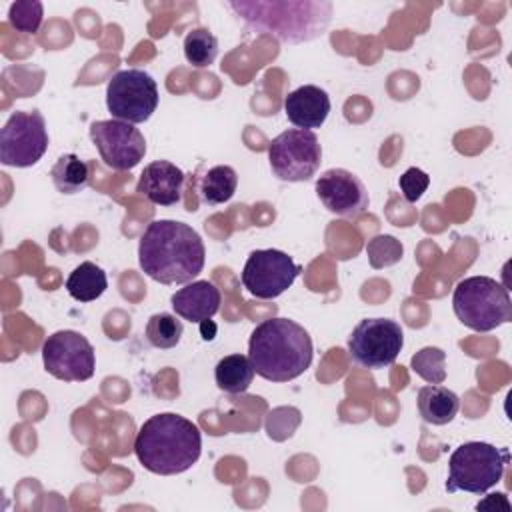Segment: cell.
Masks as SVG:
<instances>
[{
  "mask_svg": "<svg viewBox=\"0 0 512 512\" xmlns=\"http://www.w3.org/2000/svg\"><path fill=\"white\" fill-rule=\"evenodd\" d=\"M204 242L200 234L178 220H154L138 242V264L160 284H188L204 268Z\"/></svg>",
  "mask_w": 512,
  "mask_h": 512,
  "instance_id": "6da1fadb",
  "label": "cell"
},
{
  "mask_svg": "<svg viewBox=\"0 0 512 512\" xmlns=\"http://www.w3.org/2000/svg\"><path fill=\"white\" fill-rule=\"evenodd\" d=\"M138 462L152 474L172 476L186 472L198 462L202 452V436L188 418L162 412L142 422L134 440Z\"/></svg>",
  "mask_w": 512,
  "mask_h": 512,
  "instance_id": "7a4b0ae2",
  "label": "cell"
},
{
  "mask_svg": "<svg viewBox=\"0 0 512 512\" xmlns=\"http://www.w3.org/2000/svg\"><path fill=\"white\" fill-rule=\"evenodd\" d=\"M312 338L290 318L260 322L248 340V358L254 372L270 382L298 378L312 364Z\"/></svg>",
  "mask_w": 512,
  "mask_h": 512,
  "instance_id": "3957f363",
  "label": "cell"
},
{
  "mask_svg": "<svg viewBox=\"0 0 512 512\" xmlns=\"http://www.w3.org/2000/svg\"><path fill=\"white\" fill-rule=\"evenodd\" d=\"M228 8L244 22L254 34H270L288 44H302L320 38L332 18L330 2H228Z\"/></svg>",
  "mask_w": 512,
  "mask_h": 512,
  "instance_id": "277c9868",
  "label": "cell"
},
{
  "mask_svg": "<svg viewBox=\"0 0 512 512\" xmlns=\"http://www.w3.org/2000/svg\"><path fill=\"white\" fill-rule=\"evenodd\" d=\"M452 308L456 318L476 332H490L512 320L508 288L490 276H470L458 282Z\"/></svg>",
  "mask_w": 512,
  "mask_h": 512,
  "instance_id": "5b68a950",
  "label": "cell"
},
{
  "mask_svg": "<svg viewBox=\"0 0 512 512\" xmlns=\"http://www.w3.org/2000/svg\"><path fill=\"white\" fill-rule=\"evenodd\" d=\"M510 462L508 448H496L488 442H464L448 460L446 492H470L482 494L504 476L506 464Z\"/></svg>",
  "mask_w": 512,
  "mask_h": 512,
  "instance_id": "8992f818",
  "label": "cell"
},
{
  "mask_svg": "<svg viewBox=\"0 0 512 512\" xmlns=\"http://www.w3.org/2000/svg\"><path fill=\"white\" fill-rule=\"evenodd\" d=\"M272 174L284 182L310 180L322 162V148L312 130L290 128L278 134L268 146Z\"/></svg>",
  "mask_w": 512,
  "mask_h": 512,
  "instance_id": "52a82bcc",
  "label": "cell"
},
{
  "mask_svg": "<svg viewBox=\"0 0 512 512\" xmlns=\"http://www.w3.org/2000/svg\"><path fill=\"white\" fill-rule=\"evenodd\" d=\"M156 80L138 68L116 72L106 86V106L116 120L146 122L158 108Z\"/></svg>",
  "mask_w": 512,
  "mask_h": 512,
  "instance_id": "ba28073f",
  "label": "cell"
},
{
  "mask_svg": "<svg viewBox=\"0 0 512 512\" xmlns=\"http://www.w3.org/2000/svg\"><path fill=\"white\" fill-rule=\"evenodd\" d=\"M404 346V332L390 318H364L348 336V352L354 364L370 370L394 364Z\"/></svg>",
  "mask_w": 512,
  "mask_h": 512,
  "instance_id": "9c48e42d",
  "label": "cell"
},
{
  "mask_svg": "<svg viewBox=\"0 0 512 512\" xmlns=\"http://www.w3.org/2000/svg\"><path fill=\"white\" fill-rule=\"evenodd\" d=\"M48 148V130L38 110L14 112L0 130V162L4 166H34Z\"/></svg>",
  "mask_w": 512,
  "mask_h": 512,
  "instance_id": "30bf717a",
  "label": "cell"
},
{
  "mask_svg": "<svg viewBox=\"0 0 512 512\" xmlns=\"http://www.w3.org/2000/svg\"><path fill=\"white\" fill-rule=\"evenodd\" d=\"M42 362L48 374L64 382H84L94 376V348L74 330H58L42 344Z\"/></svg>",
  "mask_w": 512,
  "mask_h": 512,
  "instance_id": "8fae6325",
  "label": "cell"
},
{
  "mask_svg": "<svg viewBox=\"0 0 512 512\" xmlns=\"http://www.w3.org/2000/svg\"><path fill=\"white\" fill-rule=\"evenodd\" d=\"M300 270L302 268L282 250H254L244 264L242 284L252 296L272 300L294 284Z\"/></svg>",
  "mask_w": 512,
  "mask_h": 512,
  "instance_id": "7c38bea8",
  "label": "cell"
},
{
  "mask_svg": "<svg viewBox=\"0 0 512 512\" xmlns=\"http://www.w3.org/2000/svg\"><path fill=\"white\" fill-rule=\"evenodd\" d=\"M90 138L100 158L112 170H132L146 154L142 132L124 120H96L90 124Z\"/></svg>",
  "mask_w": 512,
  "mask_h": 512,
  "instance_id": "4fadbf2b",
  "label": "cell"
},
{
  "mask_svg": "<svg viewBox=\"0 0 512 512\" xmlns=\"http://www.w3.org/2000/svg\"><path fill=\"white\" fill-rule=\"evenodd\" d=\"M316 194L328 212L342 218H358L370 202L364 182L344 168L322 172L316 180Z\"/></svg>",
  "mask_w": 512,
  "mask_h": 512,
  "instance_id": "5bb4252c",
  "label": "cell"
},
{
  "mask_svg": "<svg viewBox=\"0 0 512 512\" xmlns=\"http://www.w3.org/2000/svg\"><path fill=\"white\" fill-rule=\"evenodd\" d=\"M184 188V172L168 162V160H154L150 162L136 184V192H140L146 200L158 206H174L182 200Z\"/></svg>",
  "mask_w": 512,
  "mask_h": 512,
  "instance_id": "9a60e30c",
  "label": "cell"
},
{
  "mask_svg": "<svg viewBox=\"0 0 512 512\" xmlns=\"http://www.w3.org/2000/svg\"><path fill=\"white\" fill-rule=\"evenodd\" d=\"M284 112L286 118L302 130H312L320 128L330 112V98L328 94L314 86V84H304L284 98Z\"/></svg>",
  "mask_w": 512,
  "mask_h": 512,
  "instance_id": "2e32d148",
  "label": "cell"
},
{
  "mask_svg": "<svg viewBox=\"0 0 512 512\" xmlns=\"http://www.w3.org/2000/svg\"><path fill=\"white\" fill-rule=\"evenodd\" d=\"M176 316L188 322L212 318L220 308V290L208 280H194L170 296Z\"/></svg>",
  "mask_w": 512,
  "mask_h": 512,
  "instance_id": "e0dca14e",
  "label": "cell"
},
{
  "mask_svg": "<svg viewBox=\"0 0 512 512\" xmlns=\"http://www.w3.org/2000/svg\"><path fill=\"white\" fill-rule=\"evenodd\" d=\"M460 408V398L446 386L430 384L418 390V412L424 422L444 426L452 422Z\"/></svg>",
  "mask_w": 512,
  "mask_h": 512,
  "instance_id": "ac0fdd59",
  "label": "cell"
},
{
  "mask_svg": "<svg viewBox=\"0 0 512 512\" xmlns=\"http://www.w3.org/2000/svg\"><path fill=\"white\" fill-rule=\"evenodd\" d=\"M254 366L244 354H230L218 360L214 370L216 386L228 394H242L254 380Z\"/></svg>",
  "mask_w": 512,
  "mask_h": 512,
  "instance_id": "d6986e66",
  "label": "cell"
},
{
  "mask_svg": "<svg viewBox=\"0 0 512 512\" xmlns=\"http://www.w3.org/2000/svg\"><path fill=\"white\" fill-rule=\"evenodd\" d=\"M106 288H108L106 272L94 262L78 264L66 280L68 294L78 302H92L100 298L106 292Z\"/></svg>",
  "mask_w": 512,
  "mask_h": 512,
  "instance_id": "ffe728a7",
  "label": "cell"
},
{
  "mask_svg": "<svg viewBox=\"0 0 512 512\" xmlns=\"http://www.w3.org/2000/svg\"><path fill=\"white\" fill-rule=\"evenodd\" d=\"M50 178L58 192L76 194L90 184V166L76 154H62L52 166Z\"/></svg>",
  "mask_w": 512,
  "mask_h": 512,
  "instance_id": "44dd1931",
  "label": "cell"
},
{
  "mask_svg": "<svg viewBox=\"0 0 512 512\" xmlns=\"http://www.w3.org/2000/svg\"><path fill=\"white\" fill-rule=\"evenodd\" d=\"M238 186V174L232 166L220 164L210 168L202 182H200V198L202 202L216 206V204H224L228 202Z\"/></svg>",
  "mask_w": 512,
  "mask_h": 512,
  "instance_id": "7402d4cb",
  "label": "cell"
},
{
  "mask_svg": "<svg viewBox=\"0 0 512 512\" xmlns=\"http://www.w3.org/2000/svg\"><path fill=\"white\" fill-rule=\"evenodd\" d=\"M184 56L194 68L210 66L218 56V40L206 28H194L184 38Z\"/></svg>",
  "mask_w": 512,
  "mask_h": 512,
  "instance_id": "603a6c76",
  "label": "cell"
},
{
  "mask_svg": "<svg viewBox=\"0 0 512 512\" xmlns=\"http://www.w3.org/2000/svg\"><path fill=\"white\" fill-rule=\"evenodd\" d=\"M182 332H184L182 320H178L174 314H168V312L152 314L146 324L148 342L154 348H162V350L174 348L180 342Z\"/></svg>",
  "mask_w": 512,
  "mask_h": 512,
  "instance_id": "cb8c5ba5",
  "label": "cell"
},
{
  "mask_svg": "<svg viewBox=\"0 0 512 512\" xmlns=\"http://www.w3.org/2000/svg\"><path fill=\"white\" fill-rule=\"evenodd\" d=\"M410 364L428 384H442L446 380V352L442 348L426 346L412 356Z\"/></svg>",
  "mask_w": 512,
  "mask_h": 512,
  "instance_id": "d4e9b609",
  "label": "cell"
},
{
  "mask_svg": "<svg viewBox=\"0 0 512 512\" xmlns=\"http://www.w3.org/2000/svg\"><path fill=\"white\" fill-rule=\"evenodd\" d=\"M366 254H368L370 266L376 270H382V268H388V266H394L396 262H400L404 248H402L400 240H396L394 236L378 234L372 240H368Z\"/></svg>",
  "mask_w": 512,
  "mask_h": 512,
  "instance_id": "484cf974",
  "label": "cell"
},
{
  "mask_svg": "<svg viewBox=\"0 0 512 512\" xmlns=\"http://www.w3.org/2000/svg\"><path fill=\"white\" fill-rule=\"evenodd\" d=\"M42 18H44V6L38 0H18L8 10L10 26L24 34L38 32Z\"/></svg>",
  "mask_w": 512,
  "mask_h": 512,
  "instance_id": "4316f807",
  "label": "cell"
},
{
  "mask_svg": "<svg viewBox=\"0 0 512 512\" xmlns=\"http://www.w3.org/2000/svg\"><path fill=\"white\" fill-rule=\"evenodd\" d=\"M398 184H400V192H402L404 200H406V202H416V200H420V196L426 192V188H428V184H430V176H428L424 170L412 166V168H408V170L400 176Z\"/></svg>",
  "mask_w": 512,
  "mask_h": 512,
  "instance_id": "83f0119b",
  "label": "cell"
},
{
  "mask_svg": "<svg viewBox=\"0 0 512 512\" xmlns=\"http://www.w3.org/2000/svg\"><path fill=\"white\" fill-rule=\"evenodd\" d=\"M200 334H202V338L206 340V342H210V340H214V336H216V324L208 318V320H202L200 322Z\"/></svg>",
  "mask_w": 512,
  "mask_h": 512,
  "instance_id": "f1b7e54d",
  "label": "cell"
}]
</instances>
